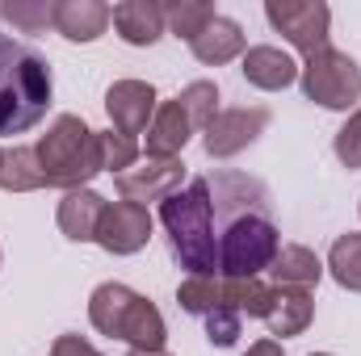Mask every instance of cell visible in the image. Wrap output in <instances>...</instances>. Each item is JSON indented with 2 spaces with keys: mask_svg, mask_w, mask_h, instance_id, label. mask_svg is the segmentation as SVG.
<instances>
[{
  "mask_svg": "<svg viewBox=\"0 0 361 356\" xmlns=\"http://www.w3.org/2000/svg\"><path fill=\"white\" fill-rule=\"evenodd\" d=\"M332 151H336V160H341L349 172H353V168H361V109H353V113H349V122L336 130Z\"/></svg>",
  "mask_w": 361,
  "mask_h": 356,
  "instance_id": "obj_27",
  "label": "cell"
},
{
  "mask_svg": "<svg viewBox=\"0 0 361 356\" xmlns=\"http://www.w3.org/2000/svg\"><path fill=\"white\" fill-rule=\"evenodd\" d=\"M189 139H193V126H189L180 101H160V109L147 126V160H180Z\"/></svg>",
  "mask_w": 361,
  "mask_h": 356,
  "instance_id": "obj_17",
  "label": "cell"
},
{
  "mask_svg": "<svg viewBox=\"0 0 361 356\" xmlns=\"http://www.w3.org/2000/svg\"><path fill=\"white\" fill-rule=\"evenodd\" d=\"M109 21L126 46H156L169 30L160 0H122V4H114Z\"/></svg>",
  "mask_w": 361,
  "mask_h": 356,
  "instance_id": "obj_12",
  "label": "cell"
},
{
  "mask_svg": "<svg viewBox=\"0 0 361 356\" xmlns=\"http://www.w3.org/2000/svg\"><path fill=\"white\" fill-rule=\"evenodd\" d=\"M177 306L193 319H206L227 306V281L223 276H185L177 285Z\"/></svg>",
  "mask_w": 361,
  "mask_h": 356,
  "instance_id": "obj_20",
  "label": "cell"
},
{
  "mask_svg": "<svg viewBox=\"0 0 361 356\" xmlns=\"http://www.w3.org/2000/svg\"><path fill=\"white\" fill-rule=\"evenodd\" d=\"M210 210H214V243H219V276L248 281L269 272L281 252V231L273 222L269 189L244 172H214Z\"/></svg>",
  "mask_w": 361,
  "mask_h": 356,
  "instance_id": "obj_1",
  "label": "cell"
},
{
  "mask_svg": "<svg viewBox=\"0 0 361 356\" xmlns=\"http://www.w3.org/2000/svg\"><path fill=\"white\" fill-rule=\"evenodd\" d=\"M315 319V298L311 289H294V285H273L269 293V310H265V327L277 340L302 336Z\"/></svg>",
  "mask_w": 361,
  "mask_h": 356,
  "instance_id": "obj_13",
  "label": "cell"
},
{
  "mask_svg": "<svg viewBox=\"0 0 361 356\" xmlns=\"http://www.w3.org/2000/svg\"><path fill=\"white\" fill-rule=\"evenodd\" d=\"M202 323H206V340H210L214 348H231V344L240 340V323H244V319H240L231 306H223V310L206 314Z\"/></svg>",
  "mask_w": 361,
  "mask_h": 356,
  "instance_id": "obj_28",
  "label": "cell"
},
{
  "mask_svg": "<svg viewBox=\"0 0 361 356\" xmlns=\"http://www.w3.org/2000/svg\"><path fill=\"white\" fill-rule=\"evenodd\" d=\"M311 356H332V352H311Z\"/></svg>",
  "mask_w": 361,
  "mask_h": 356,
  "instance_id": "obj_32",
  "label": "cell"
},
{
  "mask_svg": "<svg viewBox=\"0 0 361 356\" xmlns=\"http://www.w3.org/2000/svg\"><path fill=\"white\" fill-rule=\"evenodd\" d=\"M0 164H4V151H0Z\"/></svg>",
  "mask_w": 361,
  "mask_h": 356,
  "instance_id": "obj_33",
  "label": "cell"
},
{
  "mask_svg": "<svg viewBox=\"0 0 361 356\" xmlns=\"http://www.w3.org/2000/svg\"><path fill=\"white\" fill-rule=\"evenodd\" d=\"M185 180L180 160H143L135 168H126L122 177H114V189L122 193V201L147 205V201H169Z\"/></svg>",
  "mask_w": 361,
  "mask_h": 356,
  "instance_id": "obj_11",
  "label": "cell"
},
{
  "mask_svg": "<svg viewBox=\"0 0 361 356\" xmlns=\"http://www.w3.org/2000/svg\"><path fill=\"white\" fill-rule=\"evenodd\" d=\"M240 72L252 89L261 92H281L298 80V63L281 51V46H248L240 59Z\"/></svg>",
  "mask_w": 361,
  "mask_h": 356,
  "instance_id": "obj_15",
  "label": "cell"
},
{
  "mask_svg": "<svg viewBox=\"0 0 361 356\" xmlns=\"http://www.w3.org/2000/svg\"><path fill=\"white\" fill-rule=\"evenodd\" d=\"M51 356H101V352L92 348L89 340H80V336H59L51 344Z\"/></svg>",
  "mask_w": 361,
  "mask_h": 356,
  "instance_id": "obj_29",
  "label": "cell"
},
{
  "mask_svg": "<svg viewBox=\"0 0 361 356\" xmlns=\"http://www.w3.org/2000/svg\"><path fill=\"white\" fill-rule=\"evenodd\" d=\"M273 272V285H294V289H315L319 276H324V260L302 248V243H281L277 260L269 265Z\"/></svg>",
  "mask_w": 361,
  "mask_h": 356,
  "instance_id": "obj_19",
  "label": "cell"
},
{
  "mask_svg": "<svg viewBox=\"0 0 361 356\" xmlns=\"http://www.w3.org/2000/svg\"><path fill=\"white\" fill-rule=\"evenodd\" d=\"M265 126H269V109H261V105H252V109L248 105L244 109H219V117L202 134V147H206L210 160H231L244 147H252L265 134Z\"/></svg>",
  "mask_w": 361,
  "mask_h": 356,
  "instance_id": "obj_8",
  "label": "cell"
},
{
  "mask_svg": "<svg viewBox=\"0 0 361 356\" xmlns=\"http://www.w3.org/2000/svg\"><path fill=\"white\" fill-rule=\"evenodd\" d=\"M147 239H152V214H147V205H135V201L105 205V218L97 227V243L109 256H135V252L147 248Z\"/></svg>",
  "mask_w": 361,
  "mask_h": 356,
  "instance_id": "obj_9",
  "label": "cell"
},
{
  "mask_svg": "<svg viewBox=\"0 0 361 356\" xmlns=\"http://www.w3.org/2000/svg\"><path fill=\"white\" fill-rule=\"evenodd\" d=\"M160 222L169 235V252L189 276H219V243H214V210L206 177L189 180L169 201H160Z\"/></svg>",
  "mask_w": 361,
  "mask_h": 356,
  "instance_id": "obj_3",
  "label": "cell"
},
{
  "mask_svg": "<svg viewBox=\"0 0 361 356\" xmlns=\"http://www.w3.org/2000/svg\"><path fill=\"white\" fill-rule=\"evenodd\" d=\"M328 272L341 289L349 293H361V231H349L332 243L328 252Z\"/></svg>",
  "mask_w": 361,
  "mask_h": 356,
  "instance_id": "obj_22",
  "label": "cell"
},
{
  "mask_svg": "<svg viewBox=\"0 0 361 356\" xmlns=\"http://www.w3.org/2000/svg\"><path fill=\"white\" fill-rule=\"evenodd\" d=\"M244 356H286V352H281V344H277V340H257Z\"/></svg>",
  "mask_w": 361,
  "mask_h": 356,
  "instance_id": "obj_30",
  "label": "cell"
},
{
  "mask_svg": "<svg viewBox=\"0 0 361 356\" xmlns=\"http://www.w3.org/2000/svg\"><path fill=\"white\" fill-rule=\"evenodd\" d=\"M0 189L4 193H38V189H47V177H42V164H38L34 147H8L4 151Z\"/></svg>",
  "mask_w": 361,
  "mask_h": 356,
  "instance_id": "obj_21",
  "label": "cell"
},
{
  "mask_svg": "<svg viewBox=\"0 0 361 356\" xmlns=\"http://www.w3.org/2000/svg\"><path fill=\"white\" fill-rule=\"evenodd\" d=\"M89 323L109 340H126L135 352H164V340H169V327L156 302L135 293L122 281H101L92 289Z\"/></svg>",
  "mask_w": 361,
  "mask_h": 356,
  "instance_id": "obj_4",
  "label": "cell"
},
{
  "mask_svg": "<svg viewBox=\"0 0 361 356\" xmlns=\"http://www.w3.org/2000/svg\"><path fill=\"white\" fill-rule=\"evenodd\" d=\"M177 101H180V109H185V117H189V126L202 130V134H206V126L219 117V84H214V80H193V84H185Z\"/></svg>",
  "mask_w": 361,
  "mask_h": 356,
  "instance_id": "obj_25",
  "label": "cell"
},
{
  "mask_svg": "<svg viewBox=\"0 0 361 356\" xmlns=\"http://www.w3.org/2000/svg\"><path fill=\"white\" fill-rule=\"evenodd\" d=\"M109 4L101 0H59L55 4V30L68 42H97L109 30Z\"/></svg>",
  "mask_w": 361,
  "mask_h": 356,
  "instance_id": "obj_18",
  "label": "cell"
},
{
  "mask_svg": "<svg viewBox=\"0 0 361 356\" xmlns=\"http://www.w3.org/2000/svg\"><path fill=\"white\" fill-rule=\"evenodd\" d=\"M97 143H101V168L105 172H114V177H122L126 168H135L139 164V143L130 139V134H122V130H97Z\"/></svg>",
  "mask_w": 361,
  "mask_h": 356,
  "instance_id": "obj_26",
  "label": "cell"
},
{
  "mask_svg": "<svg viewBox=\"0 0 361 356\" xmlns=\"http://www.w3.org/2000/svg\"><path fill=\"white\" fill-rule=\"evenodd\" d=\"M265 21L307 59L328 51V30H332V8L324 0H269Z\"/></svg>",
  "mask_w": 361,
  "mask_h": 356,
  "instance_id": "obj_7",
  "label": "cell"
},
{
  "mask_svg": "<svg viewBox=\"0 0 361 356\" xmlns=\"http://www.w3.org/2000/svg\"><path fill=\"white\" fill-rule=\"evenodd\" d=\"M298 84H302L307 101H315L324 109H353L361 101V68L353 55L328 46V51H319L302 63Z\"/></svg>",
  "mask_w": 361,
  "mask_h": 356,
  "instance_id": "obj_6",
  "label": "cell"
},
{
  "mask_svg": "<svg viewBox=\"0 0 361 356\" xmlns=\"http://www.w3.org/2000/svg\"><path fill=\"white\" fill-rule=\"evenodd\" d=\"M55 4L59 0H0V21L21 34H42L47 25L55 30Z\"/></svg>",
  "mask_w": 361,
  "mask_h": 356,
  "instance_id": "obj_23",
  "label": "cell"
},
{
  "mask_svg": "<svg viewBox=\"0 0 361 356\" xmlns=\"http://www.w3.org/2000/svg\"><path fill=\"white\" fill-rule=\"evenodd\" d=\"M189 51H193V59H197V63H206V68H223V63H231V59H244L248 42H244L240 21H231V17L214 13V21H210L193 42H189Z\"/></svg>",
  "mask_w": 361,
  "mask_h": 356,
  "instance_id": "obj_16",
  "label": "cell"
},
{
  "mask_svg": "<svg viewBox=\"0 0 361 356\" xmlns=\"http://www.w3.org/2000/svg\"><path fill=\"white\" fill-rule=\"evenodd\" d=\"M164 21H169V30L185 38V42H193L210 21H214V4H206V0H169L164 4Z\"/></svg>",
  "mask_w": 361,
  "mask_h": 356,
  "instance_id": "obj_24",
  "label": "cell"
},
{
  "mask_svg": "<svg viewBox=\"0 0 361 356\" xmlns=\"http://www.w3.org/2000/svg\"><path fill=\"white\" fill-rule=\"evenodd\" d=\"M156 109H160V96H156V89L147 80H114L109 92H105V113H109L114 130H122L130 139L147 134Z\"/></svg>",
  "mask_w": 361,
  "mask_h": 356,
  "instance_id": "obj_10",
  "label": "cell"
},
{
  "mask_svg": "<svg viewBox=\"0 0 361 356\" xmlns=\"http://www.w3.org/2000/svg\"><path fill=\"white\" fill-rule=\"evenodd\" d=\"M105 197L101 193H92V189H72V193H63V201H59V210H55V222H59V231L72 239V243H97V227H101V218H105Z\"/></svg>",
  "mask_w": 361,
  "mask_h": 356,
  "instance_id": "obj_14",
  "label": "cell"
},
{
  "mask_svg": "<svg viewBox=\"0 0 361 356\" xmlns=\"http://www.w3.org/2000/svg\"><path fill=\"white\" fill-rule=\"evenodd\" d=\"M38 164H42V177L47 189H89V180L101 168V143H97V130L85 126V117L76 113H59L51 122V130L38 139Z\"/></svg>",
  "mask_w": 361,
  "mask_h": 356,
  "instance_id": "obj_5",
  "label": "cell"
},
{
  "mask_svg": "<svg viewBox=\"0 0 361 356\" xmlns=\"http://www.w3.org/2000/svg\"><path fill=\"white\" fill-rule=\"evenodd\" d=\"M126 356H169V352H135V348H130Z\"/></svg>",
  "mask_w": 361,
  "mask_h": 356,
  "instance_id": "obj_31",
  "label": "cell"
},
{
  "mask_svg": "<svg viewBox=\"0 0 361 356\" xmlns=\"http://www.w3.org/2000/svg\"><path fill=\"white\" fill-rule=\"evenodd\" d=\"M51 63L30 42L0 34V139L34 130L51 109Z\"/></svg>",
  "mask_w": 361,
  "mask_h": 356,
  "instance_id": "obj_2",
  "label": "cell"
}]
</instances>
